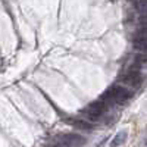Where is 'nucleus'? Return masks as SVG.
Returning a JSON list of instances; mask_svg holds the SVG:
<instances>
[{
  "mask_svg": "<svg viewBox=\"0 0 147 147\" xmlns=\"http://www.w3.org/2000/svg\"><path fill=\"white\" fill-rule=\"evenodd\" d=\"M143 80H144V77L138 69H129L125 75L122 77L121 81L127 85H129V87H132V88H138L143 84Z\"/></svg>",
  "mask_w": 147,
  "mask_h": 147,
  "instance_id": "20e7f679",
  "label": "nucleus"
},
{
  "mask_svg": "<svg viewBox=\"0 0 147 147\" xmlns=\"http://www.w3.org/2000/svg\"><path fill=\"white\" fill-rule=\"evenodd\" d=\"M44 144L47 147H82L85 144V138L80 134H72V132H66V134H59L52 138H49L44 141Z\"/></svg>",
  "mask_w": 147,
  "mask_h": 147,
  "instance_id": "f257e3e1",
  "label": "nucleus"
},
{
  "mask_svg": "<svg viewBox=\"0 0 147 147\" xmlns=\"http://www.w3.org/2000/svg\"><path fill=\"white\" fill-rule=\"evenodd\" d=\"M132 97V91H129L128 88L122 87V85H113L110 87L103 96L102 100L105 103H118V105H124L127 103Z\"/></svg>",
  "mask_w": 147,
  "mask_h": 147,
  "instance_id": "f03ea898",
  "label": "nucleus"
},
{
  "mask_svg": "<svg viewBox=\"0 0 147 147\" xmlns=\"http://www.w3.org/2000/svg\"><path fill=\"white\" fill-rule=\"evenodd\" d=\"M107 110V103H105L103 100H99V102H93L90 103L87 107H85L82 112L85 113L88 119H93V121H97L105 112Z\"/></svg>",
  "mask_w": 147,
  "mask_h": 147,
  "instance_id": "7ed1b4c3",
  "label": "nucleus"
},
{
  "mask_svg": "<svg viewBox=\"0 0 147 147\" xmlns=\"http://www.w3.org/2000/svg\"><path fill=\"white\" fill-rule=\"evenodd\" d=\"M134 6L141 16H147V0H136Z\"/></svg>",
  "mask_w": 147,
  "mask_h": 147,
  "instance_id": "0eeeda50",
  "label": "nucleus"
},
{
  "mask_svg": "<svg viewBox=\"0 0 147 147\" xmlns=\"http://www.w3.org/2000/svg\"><path fill=\"white\" fill-rule=\"evenodd\" d=\"M65 122L72 125V127L78 128V129H84V131H93V128H94L90 122H87L85 119H81V118H66Z\"/></svg>",
  "mask_w": 147,
  "mask_h": 147,
  "instance_id": "39448f33",
  "label": "nucleus"
},
{
  "mask_svg": "<svg viewBox=\"0 0 147 147\" xmlns=\"http://www.w3.org/2000/svg\"><path fill=\"white\" fill-rule=\"evenodd\" d=\"M127 137H128V134H127V131H119L116 136L113 137V140L110 141V147H119V146H122L125 141H127Z\"/></svg>",
  "mask_w": 147,
  "mask_h": 147,
  "instance_id": "423d86ee",
  "label": "nucleus"
},
{
  "mask_svg": "<svg viewBox=\"0 0 147 147\" xmlns=\"http://www.w3.org/2000/svg\"><path fill=\"white\" fill-rule=\"evenodd\" d=\"M146 146H147V140H146Z\"/></svg>",
  "mask_w": 147,
  "mask_h": 147,
  "instance_id": "6e6552de",
  "label": "nucleus"
}]
</instances>
